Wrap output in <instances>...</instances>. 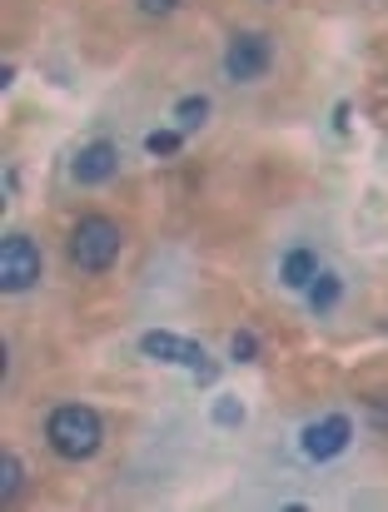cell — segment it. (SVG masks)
<instances>
[{"mask_svg":"<svg viewBox=\"0 0 388 512\" xmlns=\"http://www.w3.org/2000/svg\"><path fill=\"white\" fill-rule=\"evenodd\" d=\"M45 443L55 448V458H70V463H85L100 453L105 443V418L85 403H60L50 418H45Z\"/></svg>","mask_w":388,"mask_h":512,"instance_id":"cell-1","label":"cell"},{"mask_svg":"<svg viewBox=\"0 0 388 512\" xmlns=\"http://www.w3.org/2000/svg\"><path fill=\"white\" fill-rule=\"evenodd\" d=\"M115 259H120V224L105 214H85L70 229V264L80 274H105L115 269Z\"/></svg>","mask_w":388,"mask_h":512,"instance_id":"cell-2","label":"cell"},{"mask_svg":"<svg viewBox=\"0 0 388 512\" xmlns=\"http://www.w3.org/2000/svg\"><path fill=\"white\" fill-rule=\"evenodd\" d=\"M274 65V40L259 35V30H234L229 45H224V75L234 85H254L259 75H269Z\"/></svg>","mask_w":388,"mask_h":512,"instance_id":"cell-3","label":"cell"},{"mask_svg":"<svg viewBox=\"0 0 388 512\" xmlns=\"http://www.w3.org/2000/svg\"><path fill=\"white\" fill-rule=\"evenodd\" d=\"M35 284H40V244L30 234H5V244H0V289L25 294Z\"/></svg>","mask_w":388,"mask_h":512,"instance_id":"cell-4","label":"cell"},{"mask_svg":"<svg viewBox=\"0 0 388 512\" xmlns=\"http://www.w3.org/2000/svg\"><path fill=\"white\" fill-rule=\"evenodd\" d=\"M349 438H354V423H349V413H329V418H314V423H304V433H299V448H304V458H309V463H334V458L349 448Z\"/></svg>","mask_w":388,"mask_h":512,"instance_id":"cell-5","label":"cell"},{"mask_svg":"<svg viewBox=\"0 0 388 512\" xmlns=\"http://www.w3.org/2000/svg\"><path fill=\"white\" fill-rule=\"evenodd\" d=\"M140 353L145 358H155V363H175V368H194L204 383L214 378V363H209V353L199 348V343L180 339V334H165V329H155V334H145L140 339Z\"/></svg>","mask_w":388,"mask_h":512,"instance_id":"cell-6","label":"cell"},{"mask_svg":"<svg viewBox=\"0 0 388 512\" xmlns=\"http://www.w3.org/2000/svg\"><path fill=\"white\" fill-rule=\"evenodd\" d=\"M115 170H120V150H115L110 140H95V145H85V150L70 160V179H75V184H85V189L110 184Z\"/></svg>","mask_w":388,"mask_h":512,"instance_id":"cell-7","label":"cell"},{"mask_svg":"<svg viewBox=\"0 0 388 512\" xmlns=\"http://www.w3.org/2000/svg\"><path fill=\"white\" fill-rule=\"evenodd\" d=\"M314 279H319V254H314L309 244H294V249L279 259V284L294 289V294H304Z\"/></svg>","mask_w":388,"mask_h":512,"instance_id":"cell-8","label":"cell"},{"mask_svg":"<svg viewBox=\"0 0 388 512\" xmlns=\"http://www.w3.org/2000/svg\"><path fill=\"white\" fill-rule=\"evenodd\" d=\"M304 294H309V309H314V314H334V304L344 299V279L329 274V269H319V279H314Z\"/></svg>","mask_w":388,"mask_h":512,"instance_id":"cell-9","label":"cell"},{"mask_svg":"<svg viewBox=\"0 0 388 512\" xmlns=\"http://www.w3.org/2000/svg\"><path fill=\"white\" fill-rule=\"evenodd\" d=\"M20 488H25V463H20L15 453H5V458H0V498H5V503H15V498H20Z\"/></svg>","mask_w":388,"mask_h":512,"instance_id":"cell-10","label":"cell"},{"mask_svg":"<svg viewBox=\"0 0 388 512\" xmlns=\"http://www.w3.org/2000/svg\"><path fill=\"white\" fill-rule=\"evenodd\" d=\"M175 120H180V130H199V125L209 120V100H204V95H185V100L175 105Z\"/></svg>","mask_w":388,"mask_h":512,"instance_id":"cell-11","label":"cell"},{"mask_svg":"<svg viewBox=\"0 0 388 512\" xmlns=\"http://www.w3.org/2000/svg\"><path fill=\"white\" fill-rule=\"evenodd\" d=\"M209 418H214V428H239V423H244V403H239L234 393H224V398H214Z\"/></svg>","mask_w":388,"mask_h":512,"instance_id":"cell-12","label":"cell"},{"mask_svg":"<svg viewBox=\"0 0 388 512\" xmlns=\"http://www.w3.org/2000/svg\"><path fill=\"white\" fill-rule=\"evenodd\" d=\"M180 145H185V130H155V135L145 140V150H150V155H160V160L180 155Z\"/></svg>","mask_w":388,"mask_h":512,"instance_id":"cell-13","label":"cell"},{"mask_svg":"<svg viewBox=\"0 0 388 512\" xmlns=\"http://www.w3.org/2000/svg\"><path fill=\"white\" fill-rule=\"evenodd\" d=\"M229 358H234V363H254V358H259V339H254L249 329H239V334L229 339Z\"/></svg>","mask_w":388,"mask_h":512,"instance_id":"cell-14","label":"cell"},{"mask_svg":"<svg viewBox=\"0 0 388 512\" xmlns=\"http://www.w3.org/2000/svg\"><path fill=\"white\" fill-rule=\"evenodd\" d=\"M140 10L160 20V15H175V10H180V0H140Z\"/></svg>","mask_w":388,"mask_h":512,"instance_id":"cell-15","label":"cell"},{"mask_svg":"<svg viewBox=\"0 0 388 512\" xmlns=\"http://www.w3.org/2000/svg\"><path fill=\"white\" fill-rule=\"evenodd\" d=\"M349 120H354V110H349V100H339L334 105V135H349Z\"/></svg>","mask_w":388,"mask_h":512,"instance_id":"cell-16","label":"cell"}]
</instances>
